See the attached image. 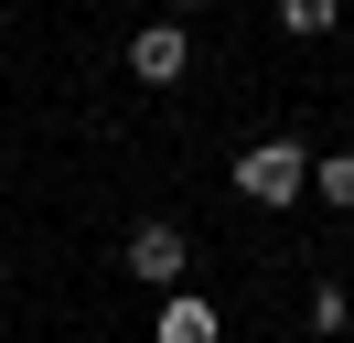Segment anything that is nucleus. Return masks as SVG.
<instances>
[{"instance_id":"obj_1","label":"nucleus","mask_w":354,"mask_h":343,"mask_svg":"<svg viewBox=\"0 0 354 343\" xmlns=\"http://www.w3.org/2000/svg\"><path fill=\"white\" fill-rule=\"evenodd\" d=\"M225 183H236L247 204H301L311 193V150L301 140H247L236 161H225Z\"/></svg>"},{"instance_id":"obj_2","label":"nucleus","mask_w":354,"mask_h":343,"mask_svg":"<svg viewBox=\"0 0 354 343\" xmlns=\"http://www.w3.org/2000/svg\"><path fill=\"white\" fill-rule=\"evenodd\" d=\"M183 268H194V236H183L172 214L129 225V279H151V290H183Z\"/></svg>"},{"instance_id":"obj_3","label":"nucleus","mask_w":354,"mask_h":343,"mask_svg":"<svg viewBox=\"0 0 354 343\" xmlns=\"http://www.w3.org/2000/svg\"><path fill=\"white\" fill-rule=\"evenodd\" d=\"M183 64H194V33H183V21H151V33L129 43V75L140 86H183Z\"/></svg>"},{"instance_id":"obj_4","label":"nucleus","mask_w":354,"mask_h":343,"mask_svg":"<svg viewBox=\"0 0 354 343\" xmlns=\"http://www.w3.org/2000/svg\"><path fill=\"white\" fill-rule=\"evenodd\" d=\"M151 343H225V322H215V300H204V290H172Z\"/></svg>"},{"instance_id":"obj_5","label":"nucleus","mask_w":354,"mask_h":343,"mask_svg":"<svg viewBox=\"0 0 354 343\" xmlns=\"http://www.w3.org/2000/svg\"><path fill=\"white\" fill-rule=\"evenodd\" d=\"M311 193H322V204H344V214H354V150H322V161H311Z\"/></svg>"},{"instance_id":"obj_6","label":"nucleus","mask_w":354,"mask_h":343,"mask_svg":"<svg viewBox=\"0 0 354 343\" xmlns=\"http://www.w3.org/2000/svg\"><path fill=\"white\" fill-rule=\"evenodd\" d=\"M344 21V0H279V33H333Z\"/></svg>"},{"instance_id":"obj_7","label":"nucleus","mask_w":354,"mask_h":343,"mask_svg":"<svg viewBox=\"0 0 354 343\" xmlns=\"http://www.w3.org/2000/svg\"><path fill=\"white\" fill-rule=\"evenodd\" d=\"M161 11H172V21H194V11H204V0H161Z\"/></svg>"}]
</instances>
